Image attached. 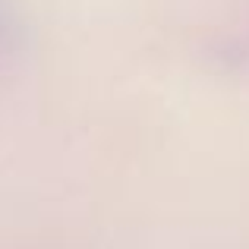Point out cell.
<instances>
[{
  "mask_svg": "<svg viewBox=\"0 0 249 249\" xmlns=\"http://www.w3.org/2000/svg\"><path fill=\"white\" fill-rule=\"evenodd\" d=\"M0 32H3V25H0Z\"/></svg>",
  "mask_w": 249,
  "mask_h": 249,
  "instance_id": "obj_1",
  "label": "cell"
}]
</instances>
